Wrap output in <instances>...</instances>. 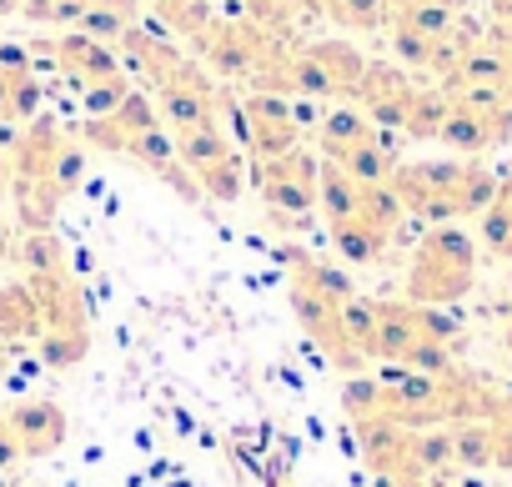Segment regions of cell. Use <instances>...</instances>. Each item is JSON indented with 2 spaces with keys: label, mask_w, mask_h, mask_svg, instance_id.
<instances>
[{
  "label": "cell",
  "mask_w": 512,
  "mask_h": 487,
  "mask_svg": "<svg viewBox=\"0 0 512 487\" xmlns=\"http://www.w3.org/2000/svg\"><path fill=\"white\" fill-rule=\"evenodd\" d=\"M317 141H322V156H327V161H347L352 151L372 146L377 136H372V121H367L362 111L342 106V111H332V116L317 121Z\"/></svg>",
  "instance_id": "obj_9"
},
{
  "label": "cell",
  "mask_w": 512,
  "mask_h": 487,
  "mask_svg": "<svg viewBox=\"0 0 512 487\" xmlns=\"http://www.w3.org/2000/svg\"><path fill=\"white\" fill-rule=\"evenodd\" d=\"M11 462H21V447H16V437L6 427V412H0V467H11Z\"/></svg>",
  "instance_id": "obj_17"
},
{
  "label": "cell",
  "mask_w": 512,
  "mask_h": 487,
  "mask_svg": "<svg viewBox=\"0 0 512 487\" xmlns=\"http://www.w3.org/2000/svg\"><path fill=\"white\" fill-rule=\"evenodd\" d=\"M452 457H457V467H492V427L487 422H457L452 427Z\"/></svg>",
  "instance_id": "obj_14"
},
{
  "label": "cell",
  "mask_w": 512,
  "mask_h": 487,
  "mask_svg": "<svg viewBox=\"0 0 512 487\" xmlns=\"http://www.w3.org/2000/svg\"><path fill=\"white\" fill-rule=\"evenodd\" d=\"M332 241H337V252L347 257V262H357V267H372L382 252H387V241H392V231H382V226H372L362 211L352 216V221H342V226H332Z\"/></svg>",
  "instance_id": "obj_11"
},
{
  "label": "cell",
  "mask_w": 512,
  "mask_h": 487,
  "mask_svg": "<svg viewBox=\"0 0 512 487\" xmlns=\"http://www.w3.org/2000/svg\"><path fill=\"white\" fill-rule=\"evenodd\" d=\"M482 247H487L492 257L512 262V201L497 196V201L482 211Z\"/></svg>",
  "instance_id": "obj_15"
},
{
  "label": "cell",
  "mask_w": 512,
  "mask_h": 487,
  "mask_svg": "<svg viewBox=\"0 0 512 487\" xmlns=\"http://www.w3.org/2000/svg\"><path fill=\"white\" fill-rule=\"evenodd\" d=\"M422 342H432V337L422 332V312L412 302H377V347H372V357L402 367L407 352L422 347Z\"/></svg>",
  "instance_id": "obj_7"
},
{
  "label": "cell",
  "mask_w": 512,
  "mask_h": 487,
  "mask_svg": "<svg viewBox=\"0 0 512 487\" xmlns=\"http://www.w3.org/2000/svg\"><path fill=\"white\" fill-rule=\"evenodd\" d=\"M477 282V241L457 226H432L407 267V302L412 307H452Z\"/></svg>",
  "instance_id": "obj_2"
},
{
  "label": "cell",
  "mask_w": 512,
  "mask_h": 487,
  "mask_svg": "<svg viewBox=\"0 0 512 487\" xmlns=\"http://www.w3.org/2000/svg\"><path fill=\"white\" fill-rule=\"evenodd\" d=\"M387 186L402 201V211H412L432 226H447L452 216H482L497 201V181L482 166H462V161L397 166Z\"/></svg>",
  "instance_id": "obj_1"
},
{
  "label": "cell",
  "mask_w": 512,
  "mask_h": 487,
  "mask_svg": "<svg viewBox=\"0 0 512 487\" xmlns=\"http://www.w3.org/2000/svg\"><path fill=\"white\" fill-rule=\"evenodd\" d=\"M292 312H297V322H302V332L342 367V372H362V352L352 347V337H347V327H342V302H332V297H322V292H312V287H302V282H292Z\"/></svg>",
  "instance_id": "obj_5"
},
{
  "label": "cell",
  "mask_w": 512,
  "mask_h": 487,
  "mask_svg": "<svg viewBox=\"0 0 512 487\" xmlns=\"http://www.w3.org/2000/svg\"><path fill=\"white\" fill-rule=\"evenodd\" d=\"M61 146L66 136L41 121L31 126L21 141H16V156H11V196H16V211H21V226L26 231H51L66 191H61Z\"/></svg>",
  "instance_id": "obj_3"
},
{
  "label": "cell",
  "mask_w": 512,
  "mask_h": 487,
  "mask_svg": "<svg viewBox=\"0 0 512 487\" xmlns=\"http://www.w3.org/2000/svg\"><path fill=\"white\" fill-rule=\"evenodd\" d=\"M86 352H91V327H46V332L36 337V357H41L51 372L76 367Z\"/></svg>",
  "instance_id": "obj_13"
},
{
  "label": "cell",
  "mask_w": 512,
  "mask_h": 487,
  "mask_svg": "<svg viewBox=\"0 0 512 487\" xmlns=\"http://www.w3.org/2000/svg\"><path fill=\"white\" fill-rule=\"evenodd\" d=\"M507 347H512V322H507Z\"/></svg>",
  "instance_id": "obj_21"
},
{
  "label": "cell",
  "mask_w": 512,
  "mask_h": 487,
  "mask_svg": "<svg viewBox=\"0 0 512 487\" xmlns=\"http://www.w3.org/2000/svg\"><path fill=\"white\" fill-rule=\"evenodd\" d=\"M282 262L292 267V282H302V287H312V292H322V297H332V302L357 297V287H352L337 267L317 262V257H312V252H302V247H287V252H282Z\"/></svg>",
  "instance_id": "obj_12"
},
{
  "label": "cell",
  "mask_w": 512,
  "mask_h": 487,
  "mask_svg": "<svg viewBox=\"0 0 512 487\" xmlns=\"http://www.w3.org/2000/svg\"><path fill=\"white\" fill-rule=\"evenodd\" d=\"M11 377V357H6V347H0V382Z\"/></svg>",
  "instance_id": "obj_18"
},
{
  "label": "cell",
  "mask_w": 512,
  "mask_h": 487,
  "mask_svg": "<svg viewBox=\"0 0 512 487\" xmlns=\"http://www.w3.org/2000/svg\"><path fill=\"white\" fill-rule=\"evenodd\" d=\"M41 302L26 282H6L0 287V347H16V342H36L41 337Z\"/></svg>",
  "instance_id": "obj_8"
},
{
  "label": "cell",
  "mask_w": 512,
  "mask_h": 487,
  "mask_svg": "<svg viewBox=\"0 0 512 487\" xmlns=\"http://www.w3.org/2000/svg\"><path fill=\"white\" fill-rule=\"evenodd\" d=\"M196 186L201 196H216V201H236L241 196V156H226L206 171H196Z\"/></svg>",
  "instance_id": "obj_16"
},
{
  "label": "cell",
  "mask_w": 512,
  "mask_h": 487,
  "mask_svg": "<svg viewBox=\"0 0 512 487\" xmlns=\"http://www.w3.org/2000/svg\"><path fill=\"white\" fill-rule=\"evenodd\" d=\"M56 61H61V66H66V76H76L81 86L106 81V76H121L116 56H111L101 41H91V36H66V41L56 46Z\"/></svg>",
  "instance_id": "obj_10"
},
{
  "label": "cell",
  "mask_w": 512,
  "mask_h": 487,
  "mask_svg": "<svg viewBox=\"0 0 512 487\" xmlns=\"http://www.w3.org/2000/svg\"><path fill=\"white\" fill-rule=\"evenodd\" d=\"M11 257V247H6V231H0V262H6Z\"/></svg>",
  "instance_id": "obj_20"
},
{
  "label": "cell",
  "mask_w": 512,
  "mask_h": 487,
  "mask_svg": "<svg viewBox=\"0 0 512 487\" xmlns=\"http://www.w3.org/2000/svg\"><path fill=\"white\" fill-rule=\"evenodd\" d=\"M492 6H497V16H507V21H512V0H492Z\"/></svg>",
  "instance_id": "obj_19"
},
{
  "label": "cell",
  "mask_w": 512,
  "mask_h": 487,
  "mask_svg": "<svg viewBox=\"0 0 512 487\" xmlns=\"http://www.w3.org/2000/svg\"><path fill=\"white\" fill-rule=\"evenodd\" d=\"M317 171L322 161L312 151H287L277 161H256V191L267 196L277 216H302L317 206Z\"/></svg>",
  "instance_id": "obj_4"
},
{
  "label": "cell",
  "mask_w": 512,
  "mask_h": 487,
  "mask_svg": "<svg viewBox=\"0 0 512 487\" xmlns=\"http://www.w3.org/2000/svg\"><path fill=\"white\" fill-rule=\"evenodd\" d=\"M6 427H11L21 457H51V452L66 442V412H61L56 402H46V397L16 402V407L6 412Z\"/></svg>",
  "instance_id": "obj_6"
}]
</instances>
